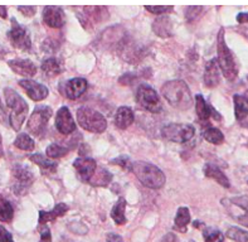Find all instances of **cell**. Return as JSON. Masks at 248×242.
Masks as SVG:
<instances>
[{"label": "cell", "instance_id": "1", "mask_svg": "<svg viewBox=\"0 0 248 242\" xmlns=\"http://www.w3.org/2000/svg\"><path fill=\"white\" fill-rule=\"evenodd\" d=\"M164 98L178 110H188L192 107L193 100L188 85L182 80L167 82L161 87Z\"/></svg>", "mask_w": 248, "mask_h": 242}, {"label": "cell", "instance_id": "2", "mask_svg": "<svg viewBox=\"0 0 248 242\" xmlns=\"http://www.w3.org/2000/svg\"><path fill=\"white\" fill-rule=\"evenodd\" d=\"M142 186L151 189H159L165 184V174L160 168L146 161L132 163V170Z\"/></svg>", "mask_w": 248, "mask_h": 242}, {"label": "cell", "instance_id": "3", "mask_svg": "<svg viewBox=\"0 0 248 242\" xmlns=\"http://www.w3.org/2000/svg\"><path fill=\"white\" fill-rule=\"evenodd\" d=\"M4 96H5L6 106L10 109V126L16 131H19L23 123H24L27 113H28V105L24 101V98L18 92L14 91L13 88H5L4 90Z\"/></svg>", "mask_w": 248, "mask_h": 242}, {"label": "cell", "instance_id": "4", "mask_svg": "<svg viewBox=\"0 0 248 242\" xmlns=\"http://www.w3.org/2000/svg\"><path fill=\"white\" fill-rule=\"evenodd\" d=\"M217 52H218V65L219 68L228 81H233L236 80L237 75H238V67L234 61L232 52L228 47H227L226 41H224V29L220 28L219 33H218L217 38Z\"/></svg>", "mask_w": 248, "mask_h": 242}, {"label": "cell", "instance_id": "5", "mask_svg": "<svg viewBox=\"0 0 248 242\" xmlns=\"http://www.w3.org/2000/svg\"><path fill=\"white\" fill-rule=\"evenodd\" d=\"M77 121L83 129L94 134H101L107 128L106 119L98 111L87 106H82L77 110Z\"/></svg>", "mask_w": 248, "mask_h": 242}, {"label": "cell", "instance_id": "6", "mask_svg": "<svg viewBox=\"0 0 248 242\" xmlns=\"http://www.w3.org/2000/svg\"><path fill=\"white\" fill-rule=\"evenodd\" d=\"M52 116V109L49 106L42 105L37 106L31 115L27 124V129L31 135L41 136L47 129L48 120Z\"/></svg>", "mask_w": 248, "mask_h": 242}, {"label": "cell", "instance_id": "7", "mask_svg": "<svg viewBox=\"0 0 248 242\" xmlns=\"http://www.w3.org/2000/svg\"><path fill=\"white\" fill-rule=\"evenodd\" d=\"M195 129L190 124H168L161 129L164 139L173 143L189 142L194 136Z\"/></svg>", "mask_w": 248, "mask_h": 242}, {"label": "cell", "instance_id": "8", "mask_svg": "<svg viewBox=\"0 0 248 242\" xmlns=\"http://www.w3.org/2000/svg\"><path fill=\"white\" fill-rule=\"evenodd\" d=\"M136 101L138 104L153 113H157L161 111V102L159 98V95L154 88L150 87L146 83H142L138 87L136 91Z\"/></svg>", "mask_w": 248, "mask_h": 242}, {"label": "cell", "instance_id": "9", "mask_svg": "<svg viewBox=\"0 0 248 242\" xmlns=\"http://www.w3.org/2000/svg\"><path fill=\"white\" fill-rule=\"evenodd\" d=\"M8 37H9V41L13 47L24 50V52L31 49V42L28 29L19 24L14 18L12 19V29L8 33Z\"/></svg>", "mask_w": 248, "mask_h": 242}, {"label": "cell", "instance_id": "10", "mask_svg": "<svg viewBox=\"0 0 248 242\" xmlns=\"http://www.w3.org/2000/svg\"><path fill=\"white\" fill-rule=\"evenodd\" d=\"M13 176L16 178V184L13 187L16 194H24L25 191L29 188L34 177L31 174V170L28 168L23 167V165H16L13 168Z\"/></svg>", "mask_w": 248, "mask_h": 242}, {"label": "cell", "instance_id": "11", "mask_svg": "<svg viewBox=\"0 0 248 242\" xmlns=\"http://www.w3.org/2000/svg\"><path fill=\"white\" fill-rule=\"evenodd\" d=\"M43 20L50 28H62L66 23V14L60 6L48 5L44 8Z\"/></svg>", "mask_w": 248, "mask_h": 242}, {"label": "cell", "instance_id": "12", "mask_svg": "<svg viewBox=\"0 0 248 242\" xmlns=\"http://www.w3.org/2000/svg\"><path fill=\"white\" fill-rule=\"evenodd\" d=\"M56 128L61 134H64V135L72 134L76 130V123L71 113H69L68 107L63 106L57 111Z\"/></svg>", "mask_w": 248, "mask_h": 242}, {"label": "cell", "instance_id": "13", "mask_svg": "<svg viewBox=\"0 0 248 242\" xmlns=\"http://www.w3.org/2000/svg\"><path fill=\"white\" fill-rule=\"evenodd\" d=\"M19 86L24 88L25 91H27V95L33 101L44 100L48 96V94H49L46 86L42 85V83H38V82L33 81V80H20Z\"/></svg>", "mask_w": 248, "mask_h": 242}, {"label": "cell", "instance_id": "14", "mask_svg": "<svg viewBox=\"0 0 248 242\" xmlns=\"http://www.w3.org/2000/svg\"><path fill=\"white\" fill-rule=\"evenodd\" d=\"M73 167L77 169L79 177L83 182H87L93 176L94 170L97 169V164L91 158H78L73 163Z\"/></svg>", "mask_w": 248, "mask_h": 242}, {"label": "cell", "instance_id": "15", "mask_svg": "<svg viewBox=\"0 0 248 242\" xmlns=\"http://www.w3.org/2000/svg\"><path fill=\"white\" fill-rule=\"evenodd\" d=\"M88 83L85 79L77 77V79L69 80L64 87V94L69 100H77L82 95L87 91Z\"/></svg>", "mask_w": 248, "mask_h": 242}, {"label": "cell", "instance_id": "16", "mask_svg": "<svg viewBox=\"0 0 248 242\" xmlns=\"http://www.w3.org/2000/svg\"><path fill=\"white\" fill-rule=\"evenodd\" d=\"M8 65L14 72L23 77H33L37 73V66L31 60H12Z\"/></svg>", "mask_w": 248, "mask_h": 242}, {"label": "cell", "instance_id": "17", "mask_svg": "<svg viewBox=\"0 0 248 242\" xmlns=\"http://www.w3.org/2000/svg\"><path fill=\"white\" fill-rule=\"evenodd\" d=\"M220 81V68L217 58H213L207 63L204 72V83L207 87L213 88L218 86Z\"/></svg>", "mask_w": 248, "mask_h": 242}, {"label": "cell", "instance_id": "18", "mask_svg": "<svg viewBox=\"0 0 248 242\" xmlns=\"http://www.w3.org/2000/svg\"><path fill=\"white\" fill-rule=\"evenodd\" d=\"M195 111H197V115H198L199 120L203 121V123L208 121L212 115H213L216 120L222 119L219 113H216V111L205 102L204 97H203L202 95H197V96H195Z\"/></svg>", "mask_w": 248, "mask_h": 242}, {"label": "cell", "instance_id": "19", "mask_svg": "<svg viewBox=\"0 0 248 242\" xmlns=\"http://www.w3.org/2000/svg\"><path fill=\"white\" fill-rule=\"evenodd\" d=\"M153 31L161 38H169L173 35V22L169 16H164L155 19L153 23Z\"/></svg>", "mask_w": 248, "mask_h": 242}, {"label": "cell", "instance_id": "20", "mask_svg": "<svg viewBox=\"0 0 248 242\" xmlns=\"http://www.w3.org/2000/svg\"><path fill=\"white\" fill-rule=\"evenodd\" d=\"M203 172H204L205 177L211 178V179H214L218 184H220V186L224 187V188H230L231 187L230 179L227 178L226 174H224L217 165H214V164L212 163H207L204 165Z\"/></svg>", "mask_w": 248, "mask_h": 242}, {"label": "cell", "instance_id": "21", "mask_svg": "<svg viewBox=\"0 0 248 242\" xmlns=\"http://www.w3.org/2000/svg\"><path fill=\"white\" fill-rule=\"evenodd\" d=\"M134 119H135V116H134V113H132L131 109L123 106L117 110L116 116H115V125L121 130L127 129L134 123Z\"/></svg>", "mask_w": 248, "mask_h": 242}, {"label": "cell", "instance_id": "22", "mask_svg": "<svg viewBox=\"0 0 248 242\" xmlns=\"http://www.w3.org/2000/svg\"><path fill=\"white\" fill-rule=\"evenodd\" d=\"M68 211V206L66 203H58L56 207L49 212L46 211H41L39 212V225H46L50 221H54L57 217H61L63 214L66 213Z\"/></svg>", "mask_w": 248, "mask_h": 242}, {"label": "cell", "instance_id": "23", "mask_svg": "<svg viewBox=\"0 0 248 242\" xmlns=\"http://www.w3.org/2000/svg\"><path fill=\"white\" fill-rule=\"evenodd\" d=\"M111 179H112V174H111L110 172H107L104 168L97 167V169L94 170L93 176L91 177V179L88 180V183L92 184V186L104 187L107 186V184L111 182Z\"/></svg>", "mask_w": 248, "mask_h": 242}, {"label": "cell", "instance_id": "24", "mask_svg": "<svg viewBox=\"0 0 248 242\" xmlns=\"http://www.w3.org/2000/svg\"><path fill=\"white\" fill-rule=\"evenodd\" d=\"M31 161H33L34 164H37L38 167H41L42 172L44 174L47 173H54L57 170V163H53V161H48L47 158L42 154H33L29 157Z\"/></svg>", "mask_w": 248, "mask_h": 242}, {"label": "cell", "instance_id": "25", "mask_svg": "<svg viewBox=\"0 0 248 242\" xmlns=\"http://www.w3.org/2000/svg\"><path fill=\"white\" fill-rule=\"evenodd\" d=\"M125 208H126V199L124 197L116 202V205L113 206L112 211H111V217L115 221L116 225H125L126 224V216H125Z\"/></svg>", "mask_w": 248, "mask_h": 242}, {"label": "cell", "instance_id": "26", "mask_svg": "<svg viewBox=\"0 0 248 242\" xmlns=\"http://www.w3.org/2000/svg\"><path fill=\"white\" fill-rule=\"evenodd\" d=\"M227 202H230V203L237 206V207L242 208L243 211H245V214L234 218H236V221L238 224H241L245 227H248V199L246 198V197H236V198L227 199Z\"/></svg>", "mask_w": 248, "mask_h": 242}, {"label": "cell", "instance_id": "27", "mask_svg": "<svg viewBox=\"0 0 248 242\" xmlns=\"http://www.w3.org/2000/svg\"><path fill=\"white\" fill-rule=\"evenodd\" d=\"M233 101H234V115H236V119L238 121H242V120H245L248 116L247 101L241 95H234Z\"/></svg>", "mask_w": 248, "mask_h": 242}, {"label": "cell", "instance_id": "28", "mask_svg": "<svg viewBox=\"0 0 248 242\" xmlns=\"http://www.w3.org/2000/svg\"><path fill=\"white\" fill-rule=\"evenodd\" d=\"M42 71L49 77H53L62 72V65L57 58H48L42 63Z\"/></svg>", "mask_w": 248, "mask_h": 242}, {"label": "cell", "instance_id": "29", "mask_svg": "<svg viewBox=\"0 0 248 242\" xmlns=\"http://www.w3.org/2000/svg\"><path fill=\"white\" fill-rule=\"evenodd\" d=\"M189 222H190V212L186 207H180L175 216V228L182 232H186Z\"/></svg>", "mask_w": 248, "mask_h": 242}, {"label": "cell", "instance_id": "30", "mask_svg": "<svg viewBox=\"0 0 248 242\" xmlns=\"http://www.w3.org/2000/svg\"><path fill=\"white\" fill-rule=\"evenodd\" d=\"M14 145L18 149H20V150L25 151H31L35 146L34 140L28 134H19L16 140H14Z\"/></svg>", "mask_w": 248, "mask_h": 242}, {"label": "cell", "instance_id": "31", "mask_svg": "<svg viewBox=\"0 0 248 242\" xmlns=\"http://www.w3.org/2000/svg\"><path fill=\"white\" fill-rule=\"evenodd\" d=\"M203 136H204L207 142L212 143L214 145L222 144L224 140L223 132L220 131L219 129H217V128H208V129H205L204 132H203Z\"/></svg>", "mask_w": 248, "mask_h": 242}, {"label": "cell", "instance_id": "32", "mask_svg": "<svg viewBox=\"0 0 248 242\" xmlns=\"http://www.w3.org/2000/svg\"><path fill=\"white\" fill-rule=\"evenodd\" d=\"M14 216L13 206L6 199L0 198V221L1 222H10Z\"/></svg>", "mask_w": 248, "mask_h": 242}, {"label": "cell", "instance_id": "33", "mask_svg": "<svg viewBox=\"0 0 248 242\" xmlns=\"http://www.w3.org/2000/svg\"><path fill=\"white\" fill-rule=\"evenodd\" d=\"M227 237L236 242H248V231L238 227H231L227 230Z\"/></svg>", "mask_w": 248, "mask_h": 242}, {"label": "cell", "instance_id": "34", "mask_svg": "<svg viewBox=\"0 0 248 242\" xmlns=\"http://www.w3.org/2000/svg\"><path fill=\"white\" fill-rule=\"evenodd\" d=\"M203 237H204L205 242H223L224 236L223 233L219 230L216 228H211V227H205L203 230Z\"/></svg>", "mask_w": 248, "mask_h": 242}, {"label": "cell", "instance_id": "35", "mask_svg": "<svg viewBox=\"0 0 248 242\" xmlns=\"http://www.w3.org/2000/svg\"><path fill=\"white\" fill-rule=\"evenodd\" d=\"M68 149L64 148V146H61L60 144H50L46 149L47 155L49 158H52V159H58V158L64 157V155L68 154Z\"/></svg>", "mask_w": 248, "mask_h": 242}, {"label": "cell", "instance_id": "36", "mask_svg": "<svg viewBox=\"0 0 248 242\" xmlns=\"http://www.w3.org/2000/svg\"><path fill=\"white\" fill-rule=\"evenodd\" d=\"M111 163L117 164V165L123 167L125 170H132L131 161H130V158L126 157V155H121V157L113 159V161H111Z\"/></svg>", "mask_w": 248, "mask_h": 242}, {"label": "cell", "instance_id": "37", "mask_svg": "<svg viewBox=\"0 0 248 242\" xmlns=\"http://www.w3.org/2000/svg\"><path fill=\"white\" fill-rule=\"evenodd\" d=\"M145 9L151 12L153 14H163V13H170L174 8L171 5H146L145 6Z\"/></svg>", "mask_w": 248, "mask_h": 242}, {"label": "cell", "instance_id": "38", "mask_svg": "<svg viewBox=\"0 0 248 242\" xmlns=\"http://www.w3.org/2000/svg\"><path fill=\"white\" fill-rule=\"evenodd\" d=\"M39 232H41V240H39V242H52V235H50V230L48 228V226L42 225L41 228H39Z\"/></svg>", "mask_w": 248, "mask_h": 242}, {"label": "cell", "instance_id": "39", "mask_svg": "<svg viewBox=\"0 0 248 242\" xmlns=\"http://www.w3.org/2000/svg\"><path fill=\"white\" fill-rule=\"evenodd\" d=\"M0 242H14L12 235L3 226H0Z\"/></svg>", "mask_w": 248, "mask_h": 242}, {"label": "cell", "instance_id": "40", "mask_svg": "<svg viewBox=\"0 0 248 242\" xmlns=\"http://www.w3.org/2000/svg\"><path fill=\"white\" fill-rule=\"evenodd\" d=\"M18 9L22 12L23 16H33L35 14V6H18Z\"/></svg>", "mask_w": 248, "mask_h": 242}, {"label": "cell", "instance_id": "41", "mask_svg": "<svg viewBox=\"0 0 248 242\" xmlns=\"http://www.w3.org/2000/svg\"><path fill=\"white\" fill-rule=\"evenodd\" d=\"M107 242H123V237L116 235V233H107Z\"/></svg>", "mask_w": 248, "mask_h": 242}, {"label": "cell", "instance_id": "42", "mask_svg": "<svg viewBox=\"0 0 248 242\" xmlns=\"http://www.w3.org/2000/svg\"><path fill=\"white\" fill-rule=\"evenodd\" d=\"M237 22L238 23H248V13H239L237 16Z\"/></svg>", "mask_w": 248, "mask_h": 242}, {"label": "cell", "instance_id": "43", "mask_svg": "<svg viewBox=\"0 0 248 242\" xmlns=\"http://www.w3.org/2000/svg\"><path fill=\"white\" fill-rule=\"evenodd\" d=\"M0 16L4 19L6 18V8L3 5H0Z\"/></svg>", "mask_w": 248, "mask_h": 242}, {"label": "cell", "instance_id": "44", "mask_svg": "<svg viewBox=\"0 0 248 242\" xmlns=\"http://www.w3.org/2000/svg\"><path fill=\"white\" fill-rule=\"evenodd\" d=\"M4 113H5V111H4V107L3 105H1V100H0V120H4Z\"/></svg>", "mask_w": 248, "mask_h": 242}, {"label": "cell", "instance_id": "45", "mask_svg": "<svg viewBox=\"0 0 248 242\" xmlns=\"http://www.w3.org/2000/svg\"><path fill=\"white\" fill-rule=\"evenodd\" d=\"M243 97H245V100L247 101V104H248V90L246 91V94H245V96H243Z\"/></svg>", "mask_w": 248, "mask_h": 242}]
</instances>
